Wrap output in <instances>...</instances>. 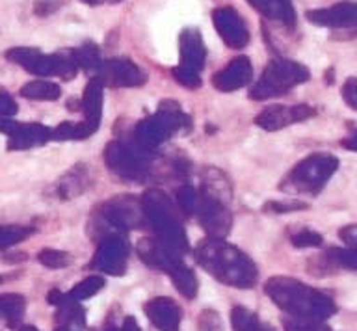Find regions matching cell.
<instances>
[{
	"label": "cell",
	"instance_id": "29",
	"mask_svg": "<svg viewBox=\"0 0 357 331\" xmlns=\"http://www.w3.org/2000/svg\"><path fill=\"white\" fill-rule=\"evenodd\" d=\"M231 324L234 331H273L259 320L255 313L245 307H233L231 311Z\"/></svg>",
	"mask_w": 357,
	"mask_h": 331
},
{
	"label": "cell",
	"instance_id": "22",
	"mask_svg": "<svg viewBox=\"0 0 357 331\" xmlns=\"http://www.w3.org/2000/svg\"><path fill=\"white\" fill-rule=\"evenodd\" d=\"M89 185H91L89 171L86 169V166L77 164L58 180V196L61 199H73V197H78L88 190Z\"/></svg>",
	"mask_w": 357,
	"mask_h": 331
},
{
	"label": "cell",
	"instance_id": "34",
	"mask_svg": "<svg viewBox=\"0 0 357 331\" xmlns=\"http://www.w3.org/2000/svg\"><path fill=\"white\" fill-rule=\"evenodd\" d=\"M292 246L294 247H320L322 246V235H318L317 231L312 229H300L298 233L290 236Z\"/></svg>",
	"mask_w": 357,
	"mask_h": 331
},
{
	"label": "cell",
	"instance_id": "5",
	"mask_svg": "<svg viewBox=\"0 0 357 331\" xmlns=\"http://www.w3.org/2000/svg\"><path fill=\"white\" fill-rule=\"evenodd\" d=\"M339 168V160L328 153H314L298 162L281 180L279 188L289 194H317Z\"/></svg>",
	"mask_w": 357,
	"mask_h": 331
},
{
	"label": "cell",
	"instance_id": "12",
	"mask_svg": "<svg viewBox=\"0 0 357 331\" xmlns=\"http://www.w3.org/2000/svg\"><path fill=\"white\" fill-rule=\"evenodd\" d=\"M102 218L116 229L128 231L144 227L145 220L142 201L130 196H116L102 205Z\"/></svg>",
	"mask_w": 357,
	"mask_h": 331
},
{
	"label": "cell",
	"instance_id": "47",
	"mask_svg": "<svg viewBox=\"0 0 357 331\" xmlns=\"http://www.w3.org/2000/svg\"><path fill=\"white\" fill-rule=\"evenodd\" d=\"M0 285H2V277H0Z\"/></svg>",
	"mask_w": 357,
	"mask_h": 331
},
{
	"label": "cell",
	"instance_id": "31",
	"mask_svg": "<svg viewBox=\"0 0 357 331\" xmlns=\"http://www.w3.org/2000/svg\"><path fill=\"white\" fill-rule=\"evenodd\" d=\"M32 227H24V225H2L0 224V252L10 249L17 246L19 242L26 240L28 236L32 235Z\"/></svg>",
	"mask_w": 357,
	"mask_h": 331
},
{
	"label": "cell",
	"instance_id": "43",
	"mask_svg": "<svg viewBox=\"0 0 357 331\" xmlns=\"http://www.w3.org/2000/svg\"><path fill=\"white\" fill-rule=\"evenodd\" d=\"M84 4H88V6H100V4H105V2H116V0H82Z\"/></svg>",
	"mask_w": 357,
	"mask_h": 331
},
{
	"label": "cell",
	"instance_id": "13",
	"mask_svg": "<svg viewBox=\"0 0 357 331\" xmlns=\"http://www.w3.org/2000/svg\"><path fill=\"white\" fill-rule=\"evenodd\" d=\"M212 23L218 36L229 49H244L250 43V30L244 17L234 8L222 6L212 12Z\"/></svg>",
	"mask_w": 357,
	"mask_h": 331
},
{
	"label": "cell",
	"instance_id": "15",
	"mask_svg": "<svg viewBox=\"0 0 357 331\" xmlns=\"http://www.w3.org/2000/svg\"><path fill=\"white\" fill-rule=\"evenodd\" d=\"M314 110L307 105H296V107H281V105H273V107L264 108L259 116L255 118V125L261 127L262 130L268 132H275L290 125L300 123L305 119L312 118Z\"/></svg>",
	"mask_w": 357,
	"mask_h": 331
},
{
	"label": "cell",
	"instance_id": "27",
	"mask_svg": "<svg viewBox=\"0 0 357 331\" xmlns=\"http://www.w3.org/2000/svg\"><path fill=\"white\" fill-rule=\"evenodd\" d=\"M71 58L78 66V69H84L88 75H93V79L99 73L100 66H102V58H100L99 47L95 43H86V45L78 47L75 51H71Z\"/></svg>",
	"mask_w": 357,
	"mask_h": 331
},
{
	"label": "cell",
	"instance_id": "8",
	"mask_svg": "<svg viewBox=\"0 0 357 331\" xmlns=\"http://www.w3.org/2000/svg\"><path fill=\"white\" fill-rule=\"evenodd\" d=\"M10 62L21 66L24 71L36 77H61L63 80L75 79L78 73V66L71 58V54H43L38 49L28 47H13L6 52Z\"/></svg>",
	"mask_w": 357,
	"mask_h": 331
},
{
	"label": "cell",
	"instance_id": "2",
	"mask_svg": "<svg viewBox=\"0 0 357 331\" xmlns=\"http://www.w3.org/2000/svg\"><path fill=\"white\" fill-rule=\"evenodd\" d=\"M264 292L272 302L290 316L312 322H324L337 313V305L322 291L305 285L292 277H272L266 281Z\"/></svg>",
	"mask_w": 357,
	"mask_h": 331
},
{
	"label": "cell",
	"instance_id": "7",
	"mask_svg": "<svg viewBox=\"0 0 357 331\" xmlns=\"http://www.w3.org/2000/svg\"><path fill=\"white\" fill-rule=\"evenodd\" d=\"M105 162L112 174L127 180H145L153 169V155L138 144L112 140L105 149Z\"/></svg>",
	"mask_w": 357,
	"mask_h": 331
},
{
	"label": "cell",
	"instance_id": "21",
	"mask_svg": "<svg viewBox=\"0 0 357 331\" xmlns=\"http://www.w3.org/2000/svg\"><path fill=\"white\" fill-rule=\"evenodd\" d=\"M248 4L261 13L262 17L283 24L287 29H294L296 13L290 0H248Z\"/></svg>",
	"mask_w": 357,
	"mask_h": 331
},
{
	"label": "cell",
	"instance_id": "11",
	"mask_svg": "<svg viewBox=\"0 0 357 331\" xmlns=\"http://www.w3.org/2000/svg\"><path fill=\"white\" fill-rule=\"evenodd\" d=\"M128 252H130V246L125 236H106L95 252L91 268L105 272L108 275H123L127 272Z\"/></svg>",
	"mask_w": 357,
	"mask_h": 331
},
{
	"label": "cell",
	"instance_id": "28",
	"mask_svg": "<svg viewBox=\"0 0 357 331\" xmlns=\"http://www.w3.org/2000/svg\"><path fill=\"white\" fill-rule=\"evenodd\" d=\"M167 275H169V279L173 281L175 288H177L184 298H188V300L195 298V294H197V277H195L194 272H192L186 264L178 263L177 266H173V268L167 272Z\"/></svg>",
	"mask_w": 357,
	"mask_h": 331
},
{
	"label": "cell",
	"instance_id": "19",
	"mask_svg": "<svg viewBox=\"0 0 357 331\" xmlns=\"http://www.w3.org/2000/svg\"><path fill=\"white\" fill-rule=\"evenodd\" d=\"M307 19L318 26L329 29H348L357 26V4L356 2H340L326 10H312L307 12Z\"/></svg>",
	"mask_w": 357,
	"mask_h": 331
},
{
	"label": "cell",
	"instance_id": "10",
	"mask_svg": "<svg viewBox=\"0 0 357 331\" xmlns=\"http://www.w3.org/2000/svg\"><path fill=\"white\" fill-rule=\"evenodd\" d=\"M192 216L197 218L201 227L208 233L211 238H225L231 231V225H233V218L227 210V205L218 201L214 197L206 196L201 190Z\"/></svg>",
	"mask_w": 357,
	"mask_h": 331
},
{
	"label": "cell",
	"instance_id": "24",
	"mask_svg": "<svg viewBox=\"0 0 357 331\" xmlns=\"http://www.w3.org/2000/svg\"><path fill=\"white\" fill-rule=\"evenodd\" d=\"M26 311V300L15 292L0 294V320L10 328H19Z\"/></svg>",
	"mask_w": 357,
	"mask_h": 331
},
{
	"label": "cell",
	"instance_id": "42",
	"mask_svg": "<svg viewBox=\"0 0 357 331\" xmlns=\"http://www.w3.org/2000/svg\"><path fill=\"white\" fill-rule=\"evenodd\" d=\"M340 146L344 147V149H350V151H356L357 153V130L354 134H350L348 138L340 141Z\"/></svg>",
	"mask_w": 357,
	"mask_h": 331
},
{
	"label": "cell",
	"instance_id": "9",
	"mask_svg": "<svg viewBox=\"0 0 357 331\" xmlns=\"http://www.w3.org/2000/svg\"><path fill=\"white\" fill-rule=\"evenodd\" d=\"M0 132L8 136V149L22 151L41 147L52 140V130L41 123H19L10 118H0Z\"/></svg>",
	"mask_w": 357,
	"mask_h": 331
},
{
	"label": "cell",
	"instance_id": "20",
	"mask_svg": "<svg viewBox=\"0 0 357 331\" xmlns=\"http://www.w3.org/2000/svg\"><path fill=\"white\" fill-rule=\"evenodd\" d=\"M136 252H138L139 259H142L145 264H149L153 268L164 270L166 274L173 268V266H177L178 263H183L181 253L173 252V249L164 246V244L156 240V238H144V240H139Z\"/></svg>",
	"mask_w": 357,
	"mask_h": 331
},
{
	"label": "cell",
	"instance_id": "14",
	"mask_svg": "<svg viewBox=\"0 0 357 331\" xmlns=\"http://www.w3.org/2000/svg\"><path fill=\"white\" fill-rule=\"evenodd\" d=\"M95 79L110 88H138L145 82V73L128 58L105 60Z\"/></svg>",
	"mask_w": 357,
	"mask_h": 331
},
{
	"label": "cell",
	"instance_id": "26",
	"mask_svg": "<svg viewBox=\"0 0 357 331\" xmlns=\"http://www.w3.org/2000/svg\"><path fill=\"white\" fill-rule=\"evenodd\" d=\"M99 129V125L89 123V121H80V123H71L63 121L52 130V140L56 141H69V140H86L95 130Z\"/></svg>",
	"mask_w": 357,
	"mask_h": 331
},
{
	"label": "cell",
	"instance_id": "39",
	"mask_svg": "<svg viewBox=\"0 0 357 331\" xmlns=\"http://www.w3.org/2000/svg\"><path fill=\"white\" fill-rule=\"evenodd\" d=\"M342 99L346 105L357 112V79H348L342 86Z\"/></svg>",
	"mask_w": 357,
	"mask_h": 331
},
{
	"label": "cell",
	"instance_id": "3",
	"mask_svg": "<svg viewBox=\"0 0 357 331\" xmlns=\"http://www.w3.org/2000/svg\"><path fill=\"white\" fill-rule=\"evenodd\" d=\"M139 201L147 224L155 231L156 240L181 255L188 252V236L178 216V207L172 201V197L158 188H151Z\"/></svg>",
	"mask_w": 357,
	"mask_h": 331
},
{
	"label": "cell",
	"instance_id": "46",
	"mask_svg": "<svg viewBox=\"0 0 357 331\" xmlns=\"http://www.w3.org/2000/svg\"><path fill=\"white\" fill-rule=\"evenodd\" d=\"M106 331H123V330H119V328H108Z\"/></svg>",
	"mask_w": 357,
	"mask_h": 331
},
{
	"label": "cell",
	"instance_id": "6",
	"mask_svg": "<svg viewBox=\"0 0 357 331\" xmlns=\"http://www.w3.org/2000/svg\"><path fill=\"white\" fill-rule=\"evenodd\" d=\"M307 80H309V69L305 66L287 58H273L264 68L261 79L251 88L250 99L266 101L272 97L284 95L287 91Z\"/></svg>",
	"mask_w": 357,
	"mask_h": 331
},
{
	"label": "cell",
	"instance_id": "30",
	"mask_svg": "<svg viewBox=\"0 0 357 331\" xmlns=\"http://www.w3.org/2000/svg\"><path fill=\"white\" fill-rule=\"evenodd\" d=\"M102 286H105V277L102 275H89V277H86V279L73 286L67 296L75 300V302H82V300H88V298L95 296L99 291H102Z\"/></svg>",
	"mask_w": 357,
	"mask_h": 331
},
{
	"label": "cell",
	"instance_id": "40",
	"mask_svg": "<svg viewBox=\"0 0 357 331\" xmlns=\"http://www.w3.org/2000/svg\"><path fill=\"white\" fill-rule=\"evenodd\" d=\"M63 0H36V13L38 15H49L56 8L61 6Z\"/></svg>",
	"mask_w": 357,
	"mask_h": 331
},
{
	"label": "cell",
	"instance_id": "25",
	"mask_svg": "<svg viewBox=\"0 0 357 331\" xmlns=\"http://www.w3.org/2000/svg\"><path fill=\"white\" fill-rule=\"evenodd\" d=\"M21 95L30 101H58L61 88L50 80H32L21 88Z\"/></svg>",
	"mask_w": 357,
	"mask_h": 331
},
{
	"label": "cell",
	"instance_id": "4",
	"mask_svg": "<svg viewBox=\"0 0 357 331\" xmlns=\"http://www.w3.org/2000/svg\"><path fill=\"white\" fill-rule=\"evenodd\" d=\"M192 127V119L188 114L181 110L177 102L164 101L156 110V114L142 119L134 129V144L153 151L156 147L169 140L175 132H183Z\"/></svg>",
	"mask_w": 357,
	"mask_h": 331
},
{
	"label": "cell",
	"instance_id": "17",
	"mask_svg": "<svg viewBox=\"0 0 357 331\" xmlns=\"http://www.w3.org/2000/svg\"><path fill=\"white\" fill-rule=\"evenodd\" d=\"M145 316L153 322L156 330L160 331H178L183 320V309L178 307L172 298H153L144 305Z\"/></svg>",
	"mask_w": 357,
	"mask_h": 331
},
{
	"label": "cell",
	"instance_id": "45",
	"mask_svg": "<svg viewBox=\"0 0 357 331\" xmlns=\"http://www.w3.org/2000/svg\"><path fill=\"white\" fill-rule=\"evenodd\" d=\"M19 331H38V330L32 328V325H22V328H19Z\"/></svg>",
	"mask_w": 357,
	"mask_h": 331
},
{
	"label": "cell",
	"instance_id": "38",
	"mask_svg": "<svg viewBox=\"0 0 357 331\" xmlns=\"http://www.w3.org/2000/svg\"><path fill=\"white\" fill-rule=\"evenodd\" d=\"M17 110L19 107H17L15 99L0 88V118H11V116H15Z\"/></svg>",
	"mask_w": 357,
	"mask_h": 331
},
{
	"label": "cell",
	"instance_id": "36",
	"mask_svg": "<svg viewBox=\"0 0 357 331\" xmlns=\"http://www.w3.org/2000/svg\"><path fill=\"white\" fill-rule=\"evenodd\" d=\"M172 73H173V79L177 80L181 86H184V88L195 90V88H199L201 86V75L192 73V71H188V69L175 68Z\"/></svg>",
	"mask_w": 357,
	"mask_h": 331
},
{
	"label": "cell",
	"instance_id": "16",
	"mask_svg": "<svg viewBox=\"0 0 357 331\" xmlns=\"http://www.w3.org/2000/svg\"><path fill=\"white\" fill-rule=\"evenodd\" d=\"M253 80V66H251V60L248 56H238L233 58L229 66L222 71H218L214 77H212V84L214 88L223 93H229V91H236L240 88H244Z\"/></svg>",
	"mask_w": 357,
	"mask_h": 331
},
{
	"label": "cell",
	"instance_id": "23",
	"mask_svg": "<svg viewBox=\"0 0 357 331\" xmlns=\"http://www.w3.org/2000/svg\"><path fill=\"white\" fill-rule=\"evenodd\" d=\"M102 102H105V93H102V84L97 79H91L84 88L82 108L86 121L93 125L100 123L102 118Z\"/></svg>",
	"mask_w": 357,
	"mask_h": 331
},
{
	"label": "cell",
	"instance_id": "44",
	"mask_svg": "<svg viewBox=\"0 0 357 331\" xmlns=\"http://www.w3.org/2000/svg\"><path fill=\"white\" fill-rule=\"evenodd\" d=\"M54 331H82V330H77V328H73V325H67V324H60L56 328Z\"/></svg>",
	"mask_w": 357,
	"mask_h": 331
},
{
	"label": "cell",
	"instance_id": "1",
	"mask_svg": "<svg viewBox=\"0 0 357 331\" xmlns=\"http://www.w3.org/2000/svg\"><path fill=\"white\" fill-rule=\"evenodd\" d=\"M195 261L220 283L234 288H251L259 272L255 263L233 244L223 238H206L195 247Z\"/></svg>",
	"mask_w": 357,
	"mask_h": 331
},
{
	"label": "cell",
	"instance_id": "32",
	"mask_svg": "<svg viewBox=\"0 0 357 331\" xmlns=\"http://www.w3.org/2000/svg\"><path fill=\"white\" fill-rule=\"evenodd\" d=\"M38 261L47 268L58 270L66 268L73 263V257L67 252H61V249H52V247H45L38 253Z\"/></svg>",
	"mask_w": 357,
	"mask_h": 331
},
{
	"label": "cell",
	"instance_id": "33",
	"mask_svg": "<svg viewBox=\"0 0 357 331\" xmlns=\"http://www.w3.org/2000/svg\"><path fill=\"white\" fill-rule=\"evenodd\" d=\"M335 264H339L342 268L356 270L357 272V246L348 247H335L328 255Z\"/></svg>",
	"mask_w": 357,
	"mask_h": 331
},
{
	"label": "cell",
	"instance_id": "18",
	"mask_svg": "<svg viewBox=\"0 0 357 331\" xmlns=\"http://www.w3.org/2000/svg\"><path fill=\"white\" fill-rule=\"evenodd\" d=\"M178 51H181V63L178 68L188 69L192 73L201 75L205 68L206 49L197 29H184L178 36Z\"/></svg>",
	"mask_w": 357,
	"mask_h": 331
},
{
	"label": "cell",
	"instance_id": "37",
	"mask_svg": "<svg viewBox=\"0 0 357 331\" xmlns=\"http://www.w3.org/2000/svg\"><path fill=\"white\" fill-rule=\"evenodd\" d=\"M301 208H307V203L292 199V201H270L266 203L264 210H270V213H278V214H287V213L301 210Z\"/></svg>",
	"mask_w": 357,
	"mask_h": 331
},
{
	"label": "cell",
	"instance_id": "35",
	"mask_svg": "<svg viewBox=\"0 0 357 331\" xmlns=\"http://www.w3.org/2000/svg\"><path fill=\"white\" fill-rule=\"evenodd\" d=\"M284 331H331L322 322H312V320H301L289 316L283 320Z\"/></svg>",
	"mask_w": 357,
	"mask_h": 331
},
{
	"label": "cell",
	"instance_id": "41",
	"mask_svg": "<svg viewBox=\"0 0 357 331\" xmlns=\"http://www.w3.org/2000/svg\"><path fill=\"white\" fill-rule=\"evenodd\" d=\"M340 240L346 242L348 246H357V224L354 225H346L339 231Z\"/></svg>",
	"mask_w": 357,
	"mask_h": 331
}]
</instances>
